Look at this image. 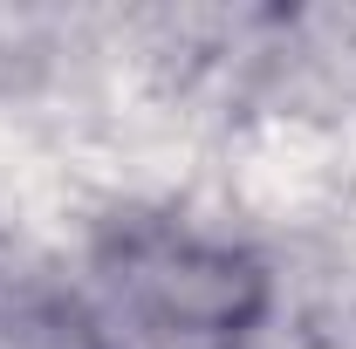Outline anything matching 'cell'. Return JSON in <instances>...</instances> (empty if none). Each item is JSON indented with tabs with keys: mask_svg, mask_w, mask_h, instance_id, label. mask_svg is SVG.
<instances>
[{
	"mask_svg": "<svg viewBox=\"0 0 356 349\" xmlns=\"http://www.w3.org/2000/svg\"><path fill=\"white\" fill-rule=\"evenodd\" d=\"M110 288L137 322L178 343H233L267 308V267L185 226H131L110 247Z\"/></svg>",
	"mask_w": 356,
	"mask_h": 349,
	"instance_id": "cell-1",
	"label": "cell"
},
{
	"mask_svg": "<svg viewBox=\"0 0 356 349\" xmlns=\"http://www.w3.org/2000/svg\"><path fill=\"white\" fill-rule=\"evenodd\" d=\"M0 349H110L96 308L48 281L0 288Z\"/></svg>",
	"mask_w": 356,
	"mask_h": 349,
	"instance_id": "cell-2",
	"label": "cell"
}]
</instances>
